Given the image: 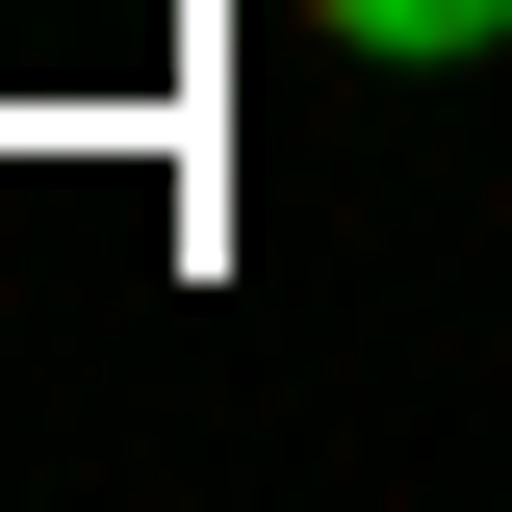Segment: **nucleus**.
I'll return each instance as SVG.
<instances>
[{"label":"nucleus","mask_w":512,"mask_h":512,"mask_svg":"<svg viewBox=\"0 0 512 512\" xmlns=\"http://www.w3.org/2000/svg\"><path fill=\"white\" fill-rule=\"evenodd\" d=\"M308 26H333V52H384V77H436V52H487L512 0H308Z\"/></svg>","instance_id":"obj_1"}]
</instances>
